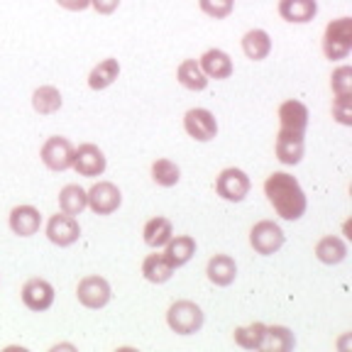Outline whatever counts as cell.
<instances>
[{"label":"cell","instance_id":"6da1fadb","mask_svg":"<svg viewBox=\"0 0 352 352\" xmlns=\"http://www.w3.org/2000/svg\"><path fill=\"white\" fill-rule=\"evenodd\" d=\"M264 193L270 198L272 208L284 220H298L306 213V193L301 184L286 171H274L264 182Z\"/></svg>","mask_w":352,"mask_h":352},{"label":"cell","instance_id":"7a4b0ae2","mask_svg":"<svg viewBox=\"0 0 352 352\" xmlns=\"http://www.w3.org/2000/svg\"><path fill=\"white\" fill-rule=\"evenodd\" d=\"M352 52V20L350 17H338L328 22L323 34V54L330 61L347 59Z\"/></svg>","mask_w":352,"mask_h":352},{"label":"cell","instance_id":"3957f363","mask_svg":"<svg viewBox=\"0 0 352 352\" xmlns=\"http://www.w3.org/2000/svg\"><path fill=\"white\" fill-rule=\"evenodd\" d=\"M166 323L179 336H191L204 328V311L193 301H174L166 311Z\"/></svg>","mask_w":352,"mask_h":352},{"label":"cell","instance_id":"277c9868","mask_svg":"<svg viewBox=\"0 0 352 352\" xmlns=\"http://www.w3.org/2000/svg\"><path fill=\"white\" fill-rule=\"evenodd\" d=\"M250 186H252V184H250V176L242 169H235V166L223 169L218 179H215V191H218V196L223 198V201H230V204L245 201V196L250 193Z\"/></svg>","mask_w":352,"mask_h":352},{"label":"cell","instance_id":"5b68a950","mask_svg":"<svg viewBox=\"0 0 352 352\" xmlns=\"http://www.w3.org/2000/svg\"><path fill=\"white\" fill-rule=\"evenodd\" d=\"M284 230L276 226L274 220H259L257 226L250 230V245L257 254H274L284 248Z\"/></svg>","mask_w":352,"mask_h":352},{"label":"cell","instance_id":"8992f818","mask_svg":"<svg viewBox=\"0 0 352 352\" xmlns=\"http://www.w3.org/2000/svg\"><path fill=\"white\" fill-rule=\"evenodd\" d=\"M88 196V208L96 215H110L116 213L122 204V193L116 184L110 182H98L91 186V191H86Z\"/></svg>","mask_w":352,"mask_h":352},{"label":"cell","instance_id":"52a82bcc","mask_svg":"<svg viewBox=\"0 0 352 352\" xmlns=\"http://www.w3.org/2000/svg\"><path fill=\"white\" fill-rule=\"evenodd\" d=\"M39 157H42L47 169L66 171V169H72V164H74V144L66 138H59V135H56V138H50L42 144Z\"/></svg>","mask_w":352,"mask_h":352},{"label":"cell","instance_id":"ba28073f","mask_svg":"<svg viewBox=\"0 0 352 352\" xmlns=\"http://www.w3.org/2000/svg\"><path fill=\"white\" fill-rule=\"evenodd\" d=\"M47 237L50 242L59 245V248H69L74 242L81 237V226H78L76 215H69V213H56L47 220Z\"/></svg>","mask_w":352,"mask_h":352},{"label":"cell","instance_id":"9c48e42d","mask_svg":"<svg viewBox=\"0 0 352 352\" xmlns=\"http://www.w3.org/2000/svg\"><path fill=\"white\" fill-rule=\"evenodd\" d=\"M105 154L98 144L94 142H83L78 144V149H74V169L78 171L81 176H88V179H94V176H100L105 171Z\"/></svg>","mask_w":352,"mask_h":352},{"label":"cell","instance_id":"30bf717a","mask_svg":"<svg viewBox=\"0 0 352 352\" xmlns=\"http://www.w3.org/2000/svg\"><path fill=\"white\" fill-rule=\"evenodd\" d=\"M184 127H186L188 138L198 140V142H210L218 135V122L215 116L206 108H191L184 116Z\"/></svg>","mask_w":352,"mask_h":352},{"label":"cell","instance_id":"8fae6325","mask_svg":"<svg viewBox=\"0 0 352 352\" xmlns=\"http://www.w3.org/2000/svg\"><path fill=\"white\" fill-rule=\"evenodd\" d=\"M110 284L103 279V276H83L81 281H78V289H76V298L81 306L86 308H103L105 303L110 301Z\"/></svg>","mask_w":352,"mask_h":352},{"label":"cell","instance_id":"7c38bea8","mask_svg":"<svg viewBox=\"0 0 352 352\" xmlns=\"http://www.w3.org/2000/svg\"><path fill=\"white\" fill-rule=\"evenodd\" d=\"M22 303L30 311H34V314H42V311L52 308V303H54V286L47 279L32 276V279H28L25 286H22Z\"/></svg>","mask_w":352,"mask_h":352},{"label":"cell","instance_id":"4fadbf2b","mask_svg":"<svg viewBox=\"0 0 352 352\" xmlns=\"http://www.w3.org/2000/svg\"><path fill=\"white\" fill-rule=\"evenodd\" d=\"M308 125V108L301 100H284L279 105V130L281 132H298L306 135Z\"/></svg>","mask_w":352,"mask_h":352},{"label":"cell","instance_id":"5bb4252c","mask_svg":"<svg viewBox=\"0 0 352 352\" xmlns=\"http://www.w3.org/2000/svg\"><path fill=\"white\" fill-rule=\"evenodd\" d=\"M303 149H306V140L298 132H281L276 135V160L281 164H298L303 160Z\"/></svg>","mask_w":352,"mask_h":352},{"label":"cell","instance_id":"9a60e30c","mask_svg":"<svg viewBox=\"0 0 352 352\" xmlns=\"http://www.w3.org/2000/svg\"><path fill=\"white\" fill-rule=\"evenodd\" d=\"M42 226V213L34 206H15L10 210V230L20 237H30Z\"/></svg>","mask_w":352,"mask_h":352},{"label":"cell","instance_id":"2e32d148","mask_svg":"<svg viewBox=\"0 0 352 352\" xmlns=\"http://www.w3.org/2000/svg\"><path fill=\"white\" fill-rule=\"evenodd\" d=\"M166 257V262L171 264V267H184L186 262H191V257L196 254V240H193L191 235H171V240L164 245V252H162Z\"/></svg>","mask_w":352,"mask_h":352},{"label":"cell","instance_id":"e0dca14e","mask_svg":"<svg viewBox=\"0 0 352 352\" xmlns=\"http://www.w3.org/2000/svg\"><path fill=\"white\" fill-rule=\"evenodd\" d=\"M206 274L213 281L215 286H230L237 276V264L230 254H213L208 259V267H206Z\"/></svg>","mask_w":352,"mask_h":352},{"label":"cell","instance_id":"ac0fdd59","mask_svg":"<svg viewBox=\"0 0 352 352\" xmlns=\"http://www.w3.org/2000/svg\"><path fill=\"white\" fill-rule=\"evenodd\" d=\"M318 12V0H279V15L286 22H311Z\"/></svg>","mask_w":352,"mask_h":352},{"label":"cell","instance_id":"d6986e66","mask_svg":"<svg viewBox=\"0 0 352 352\" xmlns=\"http://www.w3.org/2000/svg\"><path fill=\"white\" fill-rule=\"evenodd\" d=\"M198 66H201V72H204L206 76L218 78V81L220 78H228L232 74V59L223 50H208L201 56Z\"/></svg>","mask_w":352,"mask_h":352},{"label":"cell","instance_id":"ffe728a7","mask_svg":"<svg viewBox=\"0 0 352 352\" xmlns=\"http://www.w3.org/2000/svg\"><path fill=\"white\" fill-rule=\"evenodd\" d=\"M144 235V242H147L149 248H164L166 242L171 240V235H174V226H171V220L164 218V215H157V218L147 220V226H144L142 230Z\"/></svg>","mask_w":352,"mask_h":352},{"label":"cell","instance_id":"44dd1931","mask_svg":"<svg viewBox=\"0 0 352 352\" xmlns=\"http://www.w3.org/2000/svg\"><path fill=\"white\" fill-rule=\"evenodd\" d=\"M242 52L245 56L252 61H262L270 56L272 52V39L264 30H250L245 37H242Z\"/></svg>","mask_w":352,"mask_h":352},{"label":"cell","instance_id":"7402d4cb","mask_svg":"<svg viewBox=\"0 0 352 352\" xmlns=\"http://www.w3.org/2000/svg\"><path fill=\"white\" fill-rule=\"evenodd\" d=\"M316 257L323 264H340L347 257V245L342 237L338 235H325L316 245Z\"/></svg>","mask_w":352,"mask_h":352},{"label":"cell","instance_id":"603a6c76","mask_svg":"<svg viewBox=\"0 0 352 352\" xmlns=\"http://www.w3.org/2000/svg\"><path fill=\"white\" fill-rule=\"evenodd\" d=\"M120 76V64L118 59H103L100 64H96L88 74V86L94 91H103V88L113 86L116 78Z\"/></svg>","mask_w":352,"mask_h":352},{"label":"cell","instance_id":"cb8c5ba5","mask_svg":"<svg viewBox=\"0 0 352 352\" xmlns=\"http://www.w3.org/2000/svg\"><path fill=\"white\" fill-rule=\"evenodd\" d=\"M59 208L69 215H81L88 208V196L78 184H69L59 191Z\"/></svg>","mask_w":352,"mask_h":352},{"label":"cell","instance_id":"d4e9b609","mask_svg":"<svg viewBox=\"0 0 352 352\" xmlns=\"http://www.w3.org/2000/svg\"><path fill=\"white\" fill-rule=\"evenodd\" d=\"M296 340H294V333L284 325H267V336H264V352H289L294 350Z\"/></svg>","mask_w":352,"mask_h":352},{"label":"cell","instance_id":"484cf974","mask_svg":"<svg viewBox=\"0 0 352 352\" xmlns=\"http://www.w3.org/2000/svg\"><path fill=\"white\" fill-rule=\"evenodd\" d=\"M142 274H144V279L152 281V284H164V281H169L171 274H174V267L166 262L164 254H149L142 262Z\"/></svg>","mask_w":352,"mask_h":352},{"label":"cell","instance_id":"4316f807","mask_svg":"<svg viewBox=\"0 0 352 352\" xmlns=\"http://www.w3.org/2000/svg\"><path fill=\"white\" fill-rule=\"evenodd\" d=\"M176 78H179V83H182L184 88H188V91H204V88L208 86V76L201 72L198 61H193V59L182 61L179 72H176Z\"/></svg>","mask_w":352,"mask_h":352},{"label":"cell","instance_id":"83f0119b","mask_svg":"<svg viewBox=\"0 0 352 352\" xmlns=\"http://www.w3.org/2000/svg\"><path fill=\"white\" fill-rule=\"evenodd\" d=\"M61 94L59 88L54 86H39L37 91L32 94V108L37 110L39 116H52L61 108Z\"/></svg>","mask_w":352,"mask_h":352},{"label":"cell","instance_id":"f1b7e54d","mask_svg":"<svg viewBox=\"0 0 352 352\" xmlns=\"http://www.w3.org/2000/svg\"><path fill=\"white\" fill-rule=\"evenodd\" d=\"M264 336H267V325L264 323H250L245 328L235 330V342L245 350H262Z\"/></svg>","mask_w":352,"mask_h":352},{"label":"cell","instance_id":"f546056e","mask_svg":"<svg viewBox=\"0 0 352 352\" xmlns=\"http://www.w3.org/2000/svg\"><path fill=\"white\" fill-rule=\"evenodd\" d=\"M152 179L157 186L171 188L179 184V179H182V169H179L171 160H157L152 164Z\"/></svg>","mask_w":352,"mask_h":352},{"label":"cell","instance_id":"4dcf8cb0","mask_svg":"<svg viewBox=\"0 0 352 352\" xmlns=\"http://www.w3.org/2000/svg\"><path fill=\"white\" fill-rule=\"evenodd\" d=\"M198 6L213 20H226L235 8V0H198Z\"/></svg>","mask_w":352,"mask_h":352},{"label":"cell","instance_id":"1f68e13d","mask_svg":"<svg viewBox=\"0 0 352 352\" xmlns=\"http://www.w3.org/2000/svg\"><path fill=\"white\" fill-rule=\"evenodd\" d=\"M330 88L336 96H352V69L350 66H340L330 76Z\"/></svg>","mask_w":352,"mask_h":352},{"label":"cell","instance_id":"d6a6232c","mask_svg":"<svg viewBox=\"0 0 352 352\" xmlns=\"http://www.w3.org/2000/svg\"><path fill=\"white\" fill-rule=\"evenodd\" d=\"M333 118L340 125H352V96H336V100H333Z\"/></svg>","mask_w":352,"mask_h":352},{"label":"cell","instance_id":"836d02e7","mask_svg":"<svg viewBox=\"0 0 352 352\" xmlns=\"http://www.w3.org/2000/svg\"><path fill=\"white\" fill-rule=\"evenodd\" d=\"M91 6H94V10L100 12V15H110V12L118 10L120 0H91Z\"/></svg>","mask_w":352,"mask_h":352},{"label":"cell","instance_id":"e575fe53","mask_svg":"<svg viewBox=\"0 0 352 352\" xmlns=\"http://www.w3.org/2000/svg\"><path fill=\"white\" fill-rule=\"evenodd\" d=\"M64 10H72V12H81L91 6V0H56Z\"/></svg>","mask_w":352,"mask_h":352}]
</instances>
